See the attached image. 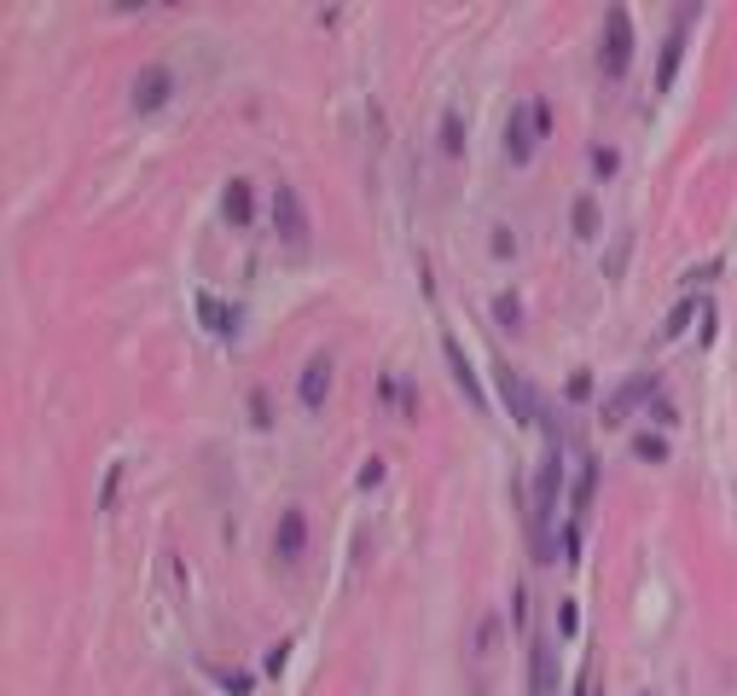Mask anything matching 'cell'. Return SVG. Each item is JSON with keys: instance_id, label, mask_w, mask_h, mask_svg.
<instances>
[{"instance_id": "obj_10", "label": "cell", "mask_w": 737, "mask_h": 696, "mask_svg": "<svg viewBox=\"0 0 737 696\" xmlns=\"http://www.w3.org/2000/svg\"><path fill=\"white\" fill-rule=\"evenodd\" d=\"M221 215H227V227H250V220H256V186L244 175H232L221 186Z\"/></svg>"}, {"instance_id": "obj_27", "label": "cell", "mask_w": 737, "mask_h": 696, "mask_svg": "<svg viewBox=\"0 0 737 696\" xmlns=\"http://www.w3.org/2000/svg\"><path fill=\"white\" fill-rule=\"evenodd\" d=\"M250 423H256V430H267V423H274V406H267V389H250Z\"/></svg>"}, {"instance_id": "obj_29", "label": "cell", "mask_w": 737, "mask_h": 696, "mask_svg": "<svg viewBox=\"0 0 737 696\" xmlns=\"http://www.w3.org/2000/svg\"><path fill=\"white\" fill-rule=\"evenodd\" d=\"M488 244H494V256H499V262H511V256H517V232H511V227H494V239H488Z\"/></svg>"}, {"instance_id": "obj_7", "label": "cell", "mask_w": 737, "mask_h": 696, "mask_svg": "<svg viewBox=\"0 0 737 696\" xmlns=\"http://www.w3.org/2000/svg\"><path fill=\"white\" fill-rule=\"evenodd\" d=\"M494 383H499V395H506L511 418H517V423H534V389H529L523 378H517V366L506 360V354L494 360Z\"/></svg>"}, {"instance_id": "obj_9", "label": "cell", "mask_w": 737, "mask_h": 696, "mask_svg": "<svg viewBox=\"0 0 737 696\" xmlns=\"http://www.w3.org/2000/svg\"><path fill=\"white\" fill-rule=\"evenodd\" d=\"M442 354H447V371H454V383H459V395L476 406V413H488V395H482V378L471 371V360H465V349H459V337H442Z\"/></svg>"}, {"instance_id": "obj_24", "label": "cell", "mask_w": 737, "mask_h": 696, "mask_svg": "<svg viewBox=\"0 0 737 696\" xmlns=\"http://www.w3.org/2000/svg\"><path fill=\"white\" fill-rule=\"evenodd\" d=\"M529 123L541 140H551V123H558V116H551V99H529Z\"/></svg>"}, {"instance_id": "obj_31", "label": "cell", "mask_w": 737, "mask_h": 696, "mask_svg": "<svg viewBox=\"0 0 737 696\" xmlns=\"http://www.w3.org/2000/svg\"><path fill=\"white\" fill-rule=\"evenodd\" d=\"M116 482H123V465H111V470H105V488H99V505H111V499H116Z\"/></svg>"}, {"instance_id": "obj_13", "label": "cell", "mask_w": 737, "mask_h": 696, "mask_svg": "<svg viewBox=\"0 0 737 696\" xmlns=\"http://www.w3.org/2000/svg\"><path fill=\"white\" fill-rule=\"evenodd\" d=\"M551 691H558V656H551L546 638H534V650H529V696H551Z\"/></svg>"}, {"instance_id": "obj_18", "label": "cell", "mask_w": 737, "mask_h": 696, "mask_svg": "<svg viewBox=\"0 0 737 696\" xmlns=\"http://www.w3.org/2000/svg\"><path fill=\"white\" fill-rule=\"evenodd\" d=\"M435 140H442L447 157H465V116H459V111H442V128H435Z\"/></svg>"}, {"instance_id": "obj_12", "label": "cell", "mask_w": 737, "mask_h": 696, "mask_svg": "<svg viewBox=\"0 0 737 696\" xmlns=\"http://www.w3.org/2000/svg\"><path fill=\"white\" fill-rule=\"evenodd\" d=\"M274 552L284 557V564H296V557H303V552H308V517H303V511H296V505H291V511H284V517H279V534H274Z\"/></svg>"}, {"instance_id": "obj_32", "label": "cell", "mask_w": 737, "mask_h": 696, "mask_svg": "<svg viewBox=\"0 0 737 696\" xmlns=\"http://www.w3.org/2000/svg\"><path fill=\"white\" fill-rule=\"evenodd\" d=\"M511 621H517V627L529 621V592H523V586H517V598H511Z\"/></svg>"}, {"instance_id": "obj_25", "label": "cell", "mask_w": 737, "mask_h": 696, "mask_svg": "<svg viewBox=\"0 0 737 696\" xmlns=\"http://www.w3.org/2000/svg\"><path fill=\"white\" fill-rule=\"evenodd\" d=\"M284 661H291V638L274 644V650L262 656V679H279V673H284Z\"/></svg>"}, {"instance_id": "obj_28", "label": "cell", "mask_w": 737, "mask_h": 696, "mask_svg": "<svg viewBox=\"0 0 737 696\" xmlns=\"http://www.w3.org/2000/svg\"><path fill=\"white\" fill-rule=\"evenodd\" d=\"M558 534H563V557H569V564H575V557H581V546H586V540H581V517H569Z\"/></svg>"}, {"instance_id": "obj_23", "label": "cell", "mask_w": 737, "mask_h": 696, "mask_svg": "<svg viewBox=\"0 0 737 696\" xmlns=\"http://www.w3.org/2000/svg\"><path fill=\"white\" fill-rule=\"evenodd\" d=\"M563 401H575V406H581V401H593V371H586V366H581V371H569Z\"/></svg>"}, {"instance_id": "obj_2", "label": "cell", "mask_w": 737, "mask_h": 696, "mask_svg": "<svg viewBox=\"0 0 737 696\" xmlns=\"http://www.w3.org/2000/svg\"><path fill=\"white\" fill-rule=\"evenodd\" d=\"M627 64H633V18H627V7H610L605 12V41H598V71L610 81H622Z\"/></svg>"}, {"instance_id": "obj_8", "label": "cell", "mask_w": 737, "mask_h": 696, "mask_svg": "<svg viewBox=\"0 0 737 696\" xmlns=\"http://www.w3.org/2000/svg\"><path fill=\"white\" fill-rule=\"evenodd\" d=\"M534 145H541V134H534V123H529V105H517L506 116V163L511 168H529L534 163Z\"/></svg>"}, {"instance_id": "obj_6", "label": "cell", "mask_w": 737, "mask_h": 696, "mask_svg": "<svg viewBox=\"0 0 737 696\" xmlns=\"http://www.w3.org/2000/svg\"><path fill=\"white\" fill-rule=\"evenodd\" d=\"M331 371H338V366H331V354H308L303 371H296V401H303L308 413H320V406H326V395H331Z\"/></svg>"}, {"instance_id": "obj_4", "label": "cell", "mask_w": 737, "mask_h": 696, "mask_svg": "<svg viewBox=\"0 0 737 696\" xmlns=\"http://www.w3.org/2000/svg\"><path fill=\"white\" fill-rule=\"evenodd\" d=\"M134 116H157L163 105L175 99V71L169 64H145V71H134Z\"/></svg>"}, {"instance_id": "obj_21", "label": "cell", "mask_w": 737, "mask_h": 696, "mask_svg": "<svg viewBox=\"0 0 737 696\" xmlns=\"http://www.w3.org/2000/svg\"><path fill=\"white\" fill-rule=\"evenodd\" d=\"M586 168H593V180H610L615 168H622V151H615V145H593V151H586Z\"/></svg>"}, {"instance_id": "obj_33", "label": "cell", "mask_w": 737, "mask_h": 696, "mask_svg": "<svg viewBox=\"0 0 737 696\" xmlns=\"http://www.w3.org/2000/svg\"><path fill=\"white\" fill-rule=\"evenodd\" d=\"M697 343H702V349L714 343V308H702V331H697Z\"/></svg>"}, {"instance_id": "obj_17", "label": "cell", "mask_w": 737, "mask_h": 696, "mask_svg": "<svg viewBox=\"0 0 737 696\" xmlns=\"http://www.w3.org/2000/svg\"><path fill=\"white\" fill-rule=\"evenodd\" d=\"M569 227H575L581 244H593L598 239V203L593 198H575V203H569Z\"/></svg>"}, {"instance_id": "obj_22", "label": "cell", "mask_w": 737, "mask_h": 696, "mask_svg": "<svg viewBox=\"0 0 737 696\" xmlns=\"http://www.w3.org/2000/svg\"><path fill=\"white\" fill-rule=\"evenodd\" d=\"M215 685H221L227 696H250V685H256V679L239 673V668H215Z\"/></svg>"}, {"instance_id": "obj_19", "label": "cell", "mask_w": 737, "mask_h": 696, "mask_svg": "<svg viewBox=\"0 0 737 696\" xmlns=\"http://www.w3.org/2000/svg\"><path fill=\"white\" fill-rule=\"evenodd\" d=\"M633 458H639V465H668V435L639 430V435H633Z\"/></svg>"}, {"instance_id": "obj_14", "label": "cell", "mask_w": 737, "mask_h": 696, "mask_svg": "<svg viewBox=\"0 0 737 696\" xmlns=\"http://www.w3.org/2000/svg\"><path fill=\"white\" fill-rule=\"evenodd\" d=\"M650 389H657V378H627V383H622V395H615V401L605 406V423H622V418H627V406L650 401Z\"/></svg>"}, {"instance_id": "obj_3", "label": "cell", "mask_w": 737, "mask_h": 696, "mask_svg": "<svg viewBox=\"0 0 737 696\" xmlns=\"http://www.w3.org/2000/svg\"><path fill=\"white\" fill-rule=\"evenodd\" d=\"M274 232H279V244L284 250H296L303 256L308 250V210H303V198H296V186H274Z\"/></svg>"}, {"instance_id": "obj_16", "label": "cell", "mask_w": 737, "mask_h": 696, "mask_svg": "<svg viewBox=\"0 0 737 696\" xmlns=\"http://www.w3.org/2000/svg\"><path fill=\"white\" fill-rule=\"evenodd\" d=\"M593 494H598V458H581L575 494H569V505H575V517H586V511H593Z\"/></svg>"}, {"instance_id": "obj_26", "label": "cell", "mask_w": 737, "mask_h": 696, "mask_svg": "<svg viewBox=\"0 0 737 696\" xmlns=\"http://www.w3.org/2000/svg\"><path fill=\"white\" fill-rule=\"evenodd\" d=\"M558 633H563V638H575V633H581V604H575V598H563V604H558Z\"/></svg>"}, {"instance_id": "obj_11", "label": "cell", "mask_w": 737, "mask_h": 696, "mask_svg": "<svg viewBox=\"0 0 737 696\" xmlns=\"http://www.w3.org/2000/svg\"><path fill=\"white\" fill-rule=\"evenodd\" d=\"M198 326L232 343V337H239V308H232V302H221V296H209V291H198Z\"/></svg>"}, {"instance_id": "obj_34", "label": "cell", "mask_w": 737, "mask_h": 696, "mask_svg": "<svg viewBox=\"0 0 737 696\" xmlns=\"http://www.w3.org/2000/svg\"><path fill=\"white\" fill-rule=\"evenodd\" d=\"M575 696H598V685H593V661H586V673L575 679Z\"/></svg>"}, {"instance_id": "obj_20", "label": "cell", "mask_w": 737, "mask_h": 696, "mask_svg": "<svg viewBox=\"0 0 737 696\" xmlns=\"http://www.w3.org/2000/svg\"><path fill=\"white\" fill-rule=\"evenodd\" d=\"M494 326H499V331H511V337L523 331V296H511V291H506V296H494Z\"/></svg>"}, {"instance_id": "obj_30", "label": "cell", "mask_w": 737, "mask_h": 696, "mask_svg": "<svg viewBox=\"0 0 737 696\" xmlns=\"http://www.w3.org/2000/svg\"><path fill=\"white\" fill-rule=\"evenodd\" d=\"M383 477H390V465H383V458H366V465H360V477H355V482H360V488H378Z\"/></svg>"}, {"instance_id": "obj_5", "label": "cell", "mask_w": 737, "mask_h": 696, "mask_svg": "<svg viewBox=\"0 0 737 696\" xmlns=\"http://www.w3.org/2000/svg\"><path fill=\"white\" fill-rule=\"evenodd\" d=\"M691 18H697V7H679L674 12V29H668V41H662V53H657V88H674L679 59H685V36H691Z\"/></svg>"}, {"instance_id": "obj_15", "label": "cell", "mask_w": 737, "mask_h": 696, "mask_svg": "<svg viewBox=\"0 0 737 696\" xmlns=\"http://www.w3.org/2000/svg\"><path fill=\"white\" fill-rule=\"evenodd\" d=\"M702 308H709L702 296H685V302H674V308H668V319H662V343H674V337L691 331V319H697Z\"/></svg>"}, {"instance_id": "obj_1", "label": "cell", "mask_w": 737, "mask_h": 696, "mask_svg": "<svg viewBox=\"0 0 737 696\" xmlns=\"http://www.w3.org/2000/svg\"><path fill=\"white\" fill-rule=\"evenodd\" d=\"M558 494H563V447L551 441L546 447V458H541V477H534V557H551V505H558Z\"/></svg>"}]
</instances>
